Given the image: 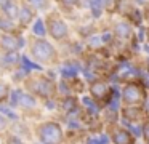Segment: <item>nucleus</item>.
I'll return each mask as SVG.
<instances>
[{
	"label": "nucleus",
	"mask_w": 149,
	"mask_h": 144,
	"mask_svg": "<svg viewBox=\"0 0 149 144\" xmlns=\"http://www.w3.org/2000/svg\"><path fill=\"white\" fill-rule=\"evenodd\" d=\"M40 138L47 144H58L63 138L61 128L56 123H47L40 128Z\"/></svg>",
	"instance_id": "obj_1"
},
{
	"label": "nucleus",
	"mask_w": 149,
	"mask_h": 144,
	"mask_svg": "<svg viewBox=\"0 0 149 144\" xmlns=\"http://www.w3.org/2000/svg\"><path fill=\"white\" fill-rule=\"evenodd\" d=\"M32 53H34V56L40 61H52L53 58H55V50H53V47L48 42H43V40L34 43Z\"/></svg>",
	"instance_id": "obj_2"
},
{
	"label": "nucleus",
	"mask_w": 149,
	"mask_h": 144,
	"mask_svg": "<svg viewBox=\"0 0 149 144\" xmlns=\"http://www.w3.org/2000/svg\"><path fill=\"white\" fill-rule=\"evenodd\" d=\"M123 99H125V102H128V104H136V102H139L143 99L141 88L136 86V85L125 86V90H123Z\"/></svg>",
	"instance_id": "obj_3"
},
{
	"label": "nucleus",
	"mask_w": 149,
	"mask_h": 144,
	"mask_svg": "<svg viewBox=\"0 0 149 144\" xmlns=\"http://www.w3.org/2000/svg\"><path fill=\"white\" fill-rule=\"evenodd\" d=\"M50 34L55 38H63L68 34V27L61 19H52L50 21Z\"/></svg>",
	"instance_id": "obj_4"
},
{
	"label": "nucleus",
	"mask_w": 149,
	"mask_h": 144,
	"mask_svg": "<svg viewBox=\"0 0 149 144\" xmlns=\"http://www.w3.org/2000/svg\"><path fill=\"white\" fill-rule=\"evenodd\" d=\"M21 43H23V40H19V38L10 37V35L2 37V45H3V48H7V50H10V51L18 50V48L21 47Z\"/></svg>",
	"instance_id": "obj_5"
},
{
	"label": "nucleus",
	"mask_w": 149,
	"mask_h": 144,
	"mask_svg": "<svg viewBox=\"0 0 149 144\" xmlns=\"http://www.w3.org/2000/svg\"><path fill=\"white\" fill-rule=\"evenodd\" d=\"M36 90L43 96H50L53 93V90H55V86H53V83L50 80H39L36 85Z\"/></svg>",
	"instance_id": "obj_6"
},
{
	"label": "nucleus",
	"mask_w": 149,
	"mask_h": 144,
	"mask_svg": "<svg viewBox=\"0 0 149 144\" xmlns=\"http://www.w3.org/2000/svg\"><path fill=\"white\" fill-rule=\"evenodd\" d=\"M114 141H116V144H132L133 138H132V134H130L128 131L117 130L116 133H114Z\"/></svg>",
	"instance_id": "obj_7"
},
{
	"label": "nucleus",
	"mask_w": 149,
	"mask_h": 144,
	"mask_svg": "<svg viewBox=\"0 0 149 144\" xmlns=\"http://www.w3.org/2000/svg\"><path fill=\"white\" fill-rule=\"evenodd\" d=\"M107 85H104V83H93L91 85V95L95 96L96 99H104L107 96Z\"/></svg>",
	"instance_id": "obj_8"
},
{
	"label": "nucleus",
	"mask_w": 149,
	"mask_h": 144,
	"mask_svg": "<svg viewBox=\"0 0 149 144\" xmlns=\"http://www.w3.org/2000/svg\"><path fill=\"white\" fill-rule=\"evenodd\" d=\"M116 34L120 35V37H130L132 29H130V26L127 24V22H119V24L116 26Z\"/></svg>",
	"instance_id": "obj_9"
},
{
	"label": "nucleus",
	"mask_w": 149,
	"mask_h": 144,
	"mask_svg": "<svg viewBox=\"0 0 149 144\" xmlns=\"http://www.w3.org/2000/svg\"><path fill=\"white\" fill-rule=\"evenodd\" d=\"M5 11H7V15L10 16V18H16L18 16V8L15 3H5Z\"/></svg>",
	"instance_id": "obj_10"
},
{
	"label": "nucleus",
	"mask_w": 149,
	"mask_h": 144,
	"mask_svg": "<svg viewBox=\"0 0 149 144\" xmlns=\"http://www.w3.org/2000/svg\"><path fill=\"white\" fill-rule=\"evenodd\" d=\"M31 18H32V11H31L29 8H26V6H24V8H21V21L26 24V22L31 21Z\"/></svg>",
	"instance_id": "obj_11"
},
{
	"label": "nucleus",
	"mask_w": 149,
	"mask_h": 144,
	"mask_svg": "<svg viewBox=\"0 0 149 144\" xmlns=\"http://www.w3.org/2000/svg\"><path fill=\"white\" fill-rule=\"evenodd\" d=\"M34 32H36L37 35H43V34H45V26H43L42 21H37L36 24H34Z\"/></svg>",
	"instance_id": "obj_12"
},
{
	"label": "nucleus",
	"mask_w": 149,
	"mask_h": 144,
	"mask_svg": "<svg viewBox=\"0 0 149 144\" xmlns=\"http://www.w3.org/2000/svg\"><path fill=\"white\" fill-rule=\"evenodd\" d=\"M18 101L21 102V104H24V106H34V99H31L29 96H23L19 93V98H18Z\"/></svg>",
	"instance_id": "obj_13"
},
{
	"label": "nucleus",
	"mask_w": 149,
	"mask_h": 144,
	"mask_svg": "<svg viewBox=\"0 0 149 144\" xmlns=\"http://www.w3.org/2000/svg\"><path fill=\"white\" fill-rule=\"evenodd\" d=\"M139 115V109H128V111H125V117L128 118H136Z\"/></svg>",
	"instance_id": "obj_14"
},
{
	"label": "nucleus",
	"mask_w": 149,
	"mask_h": 144,
	"mask_svg": "<svg viewBox=\"0 0 149 144\" xmlns=\"http://www.w3.org/2000/svg\"><path fill=\"white\" fill-rule=\"evenodd\" d=\"M7 95H8V86L3 85V83H0V101L7 98Z\"/></svg>",
	"instance_id": "obj_15"
},
{
	"label": "nucleus",
	"mask_w": 149,
	"mask_h": 144,
	"mask_svg": "<svg viewBox=\"0 0 149 144\" xmlns=\"http://www.w3.org/2000/svg\"><path fill=\"white\" fill-rule=\"evenodd\" d=\"M74 107H75V102H74V99H68V101L64 102V109H66V111H72Z\"/></svg>",
	"instance_id": "obj_16"
},
{
	"label": "nucleus",
	"mask_w": 149,
	"mask_h": 144,
	"mask_svg": "<svg viewBox=\"0 0 149 144\" xmlns=\"http://www.w3.org/2000/svg\"><path fill=\"white\" fill-rule=\"evenodd\" d=\"M23 63L26 64V67H29V69H39V66H37V64H34V63H31V61H27L26 58H23Z\"/></svg>",
	"instance_id": "obj_17"
},
{
	"label": "nucleus",
	"mask_w": 149,
	"mask_h": 144,
	"mask_svg": "<svg viewBox=\"0 0 149 144\" xmlns=\"http://www.w3.org/2000/svg\"><path fill=\"white\" fill-rule=\"evenodd\" d=\"M0 26H2V29H7V31H10V29L13 27L10 22H5V21H0Z\"/></svg>",
	"instance_id": "obj_18"
},
{
	"label": "nucleus",
	"mask_w": 149,
	"mask_h": 144,
	"mask_svg": "<svg viewBox=\"0 0 149 144\" xmlns=\"http://www.w3.org/2000/svg\"><path fill=\"white\" fill-rule=\"evenodd\" d=\"M74 74H75V69H72V67L64 69V75H74Z\"/></svg>",
	"instance_id": "obj_19"
},
{
	"label": "nucleus",
	"mask_w": 149,
	"mask_h": 144,
	"mask_svg": "<svg viewBox=\"0 0 149 144\" xmlns=\"http://www.w3.org/2000/svg\"><path fill=\"white\" fill-rule=\"evenodd\" d=\"M32 3H36V5H39V6H43L47 3V0H31Z\"/></svg>",
	"instance_id": "obj_20"
},
{
	"label": "nucleus",
	"mask_w": 149,
	"mask_h": 144,
	"mask_svg": "<svg viewBox=\"0 0 149 144\" xmlns=\"http://www.w3.org/2000/svg\"><path fill=\"white\" fill-rule=\"evenodd\" d=\"M144 136L149 139V123H146V125H144Z\"/></svg>",
	"instance_id": "obj_21"
},
{
	"label": "nucleus",
	"mask_w": 149,
	"mask_h": 144,
	"mask_svg": "<svg viewBox=\"0 0 149 144\" xmlns=\"http://www.w3.org/2000/svg\"><path fill=\"white\" fill-rule=\"evenodd\" d=\"M106 143H107V138H103L100 141H93V144H106Z\"/></svg>",
	"instance_id": "obj_22"
},
{
	"label": "nucleus",
	"mask_w": 149,
	"mask_h": 144,
	"mask_svg": "<svg viewBox=\"0 0 149 144\" xmlns=\"http://www.w3.org/2000/svg\"><path fill=\"white\" fill-rule=\"evenodd\" d=\"M64 3H68V5H75V3L79 2V0H63Z\"/></svg>",
	"instance_id": "obj_23"
},
{
	"label": "nucleus",
	"mask_w": 149,
	"mask_h": 144,
	"mask_svg": "<svg viewBox=\"0 0 149 144\" xmlns=\"http://www.w3.org/2000/svg\"><path fill=\"white\" fill-rule=\"evenodd\" d=\"M15 58H16V56H13V54H10V56H7V61H8V63H13V61H15Z\"/></svg>",
	"instance_id": "obj_24"
},
{
	"label": "nucleus",
	"mask_w": 149,
	"mask_h": 144,
	"mask_svg": "<svg viewBox=\"0 0 149 144\" xmlns=\"http://www.w3.org/2000/svg\"><path fill=\"white\" fill-rule=\"evenodd\" d=\"M132 130H133V131H135V133H136V134H139V128H136V127H133V128H132Z\"/></svg>",
	"instance_id": "obj_25"
}]
</instances>
